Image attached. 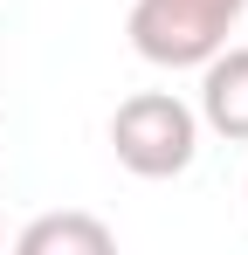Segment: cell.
Returning <instances> with one entry per match:
<instances>
[{
	"label": "cell",
	"instance_id": "1",
	"mask_svg": "<svg viewBox=\"0 0 248 255\" xmlns=\"http://www.w3.org/2000/svg\"><path fill=\"white\" fill-rule=\"evenodd\" d=\"M111 152L138 179H179L200 152V111L179 104L172 90H138L111 118Z\"/></svg>",
	"mask_w": 248,
	"mask_h": 255
},
{
	"label": "cell",
	"instance_id": "2",
	"mask_svg": "<svg viewBox=\"0 0 248 255\" xmlns=\"http://www.w3.org/2000/svg\"><path fill=\"white\" fill-rule=\"evenodd\" d=\"M242 14L248 0H138L124 35L152 69H200L214 48H228Z\"/></svg>",
	"mask_w": 248,
	"mask_h": 255
},
{
	"label": "cell",
	"instance_id": "3",
	"mask_svg": "<svg viewBox=\"0 0 248 255\" xmlns=\"http://www.w3.org/2000/svg\"><path fill=\"white\" fill-rule=\"evenodd\" d=\"M200 125L248 145V48H214L200 62Z\"/></svg>",
	"mask_w": 248,
	"mask_h": 255
},
{
	"label": "cell",
	"instance_id": "4",
	"mask_svg": "<svg viewBox=\"0 0 248 255\" xmlns=\"http://www.w3.org/2000/svg\"><path fill=\"white\" fill-rule=\"evenodd\" d=\"M21 255H111V228L90 214H41L21 228Z\"/></svg>",
	"mask_w": 248,
	"mask_h": 255
}]
</instances>
